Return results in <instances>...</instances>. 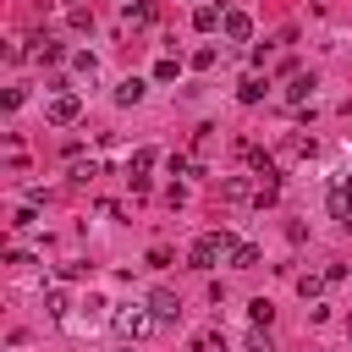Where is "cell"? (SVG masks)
<instances>
[{"mask_svg": "<svg viewBox=\"0 0 352 352\" xmlns=\"http://www.w3.org/2000/svg\"><path fill=\"white\" fill-rule=\"evenodd\" d=\"M192 352H226V336L220 330H198L192 336Z\"/></svg>", "mask_w": 352, "mask_h": 352, "instance_id": "11", "label": "cell"}, {"mask_svg": "<svg viewBox=\"0 0 352 352\" xmlns=\"http://www.w3.org/2000/svg\"><path fill=\"white\" fill-rule=\"evenodd\" d=\"M341 192H346V204H352V176H346V182H341Z\"/></svg>", "mask_w": 352, "mask_h": 352, "instance_id": "25", "label": "cell"}, {"mask_svg": "<svg viewBox=\"0 0 352 352\" xmlns=\"http://www.w3.org/2000/svg\"><path fill=\"white\" fill-rule=\"evenodd\" d=\"M220 33H226L231 44H242V38L253 33V16H248V11H226V16H220Z\"/></svg>", "mask_w": 352, "mask_h": 352, "instance_id": "3", "label": "cell"}, {"mask_svg": "<svg viewBox=\"0 0 352 352\" xmlns=\"http://www.w3.org/2000/svg\"><path fill=\"white\" fill-rule=\"evenodd\" d=\"M170 176H192V160L187 154H170Z\"/></svg>", "mask_w": 352, "mask_h": 352, "instance_id": "23", "label": "cell"}, {"mask_svg": "<svg viewBox=\"0 0 352 352\" xmlns=\"http://www.w3.org/2000/svg\"><path fill=\"white\" fill-rule=\"evenodd\" d=\"M264 88H270V77H242L236 99H242V104H258V99H264Z\"/></svg>", "mask_w": 352, "mask_h": 352, "instance_id": "6", "label": "cell"}, {"mask_svg": "<svg viewBox=\"0 0 352 352\" xmlns=\"http://www.w3.org/2000/svg\"><path fill=\"white\" fill-rule=\"evenodd\" d=\"M72 66H77V72H82V77H94V72H99V60H94V55H88V50H82V55H72Z\"/></svg>", "mask_w": 352, "mask_h": 352, "instance_id": "22", "label": "cell"}, {"mask_svg": "<svg viewBox=\"0 0 352 352\" xmlns=\"http://www.w3.org/2000/svg\"><path fill=\"white\" fill-rule=\"evenodd\" d=\"M308 88H314V77H292V88H286V104H302V99H308Z\"/></svg>", "mask_w": 352, "mask_h": 352, "instance_id": "15", "label": "cell"}, {"mask_svg": "<svg viewBox=\"0 0 352 352\" xmlns=\"http://www.w3.org/2000/svg\"><path fill=\"white\" fill-rule=\"evenodd\" d=\"M44 116H50V121H55V126H72V121H77V116H82V99H77V94H55V99H50V110H44Z\"/></svg>", "mask_w": 352, "mask_h": 352, "instance_id": "2", "label": "cell"}, {"mask_svg": "<svg viewBox=\"0 0 352 352\" xmlns=\"http://www.w3.org/2000/svg\"><path fill=\"white\" fill-rule=\"evenodd\" d=\"M116 330L121 336H143L148 330V314H116Z\"/></svg>", "mask_w": 352, "mask_h": 352, "instance_id": "10", "label": "cell"}, {"mask_svg": "<svg viewBox=\"0 0 352 352\" xmlns=\"http://www.w3.org/2000/svg\"><path fill=\"white\" fill-rule=\"evenodd\" d=\"M121 16H126L132 28H148V22L160 16V6H154V0H126V6H121Z\"/></svg>", "mask_w": 352, "mask_h": 352, "instance_id": "4", "label": "cell"}, {"mask_svg": "<svg viewBox=\"0 0 352 352\" xmlns=\"http://www.w3.org/2000/svg\"><path fill=\"white\" fill-rule=\"evenodd\" d=\"M220 16H226L220 6H198V11H192V28H198V33H209V28H220Z\"/></svg>", "mask_w": 352, "mask_h": 352, "instance_id": "9", "label": "cell"}, {"mask_svg": "<svg viewBox=\"0 0 352 352\" xmlns=\"http://www.w3.org/2000/svg\"><path fill=\"white\" fill-rule=\"evenodd\" d=\"M330 214L346 226V214H352V204H346V192H330Z\"/></svg>", "mask_w": 352, "mask_h": 352, "instance_id": "19", "label": "cell"}, {"mask_svg": "<svg viewBox=\"0 0 352 352\" xmlns=\"http://www.w3.org/2000/svg\"><path fill=\"white\" fill-rule=\"evenodd\" d=\"M231 248H236V242H231V231H209V236H198V242H192V253H187V264L209 275V270H214V264H220V258H226Z\"/></svg>", "mask_w": 352, "mask_h": 352, "instance_id": "1", "label": "cell"}, {"mask_svg": "<svg viewBox=\"0 0 352 352\" xmlns=\"http://www.w3.org/2000/svg\"><path fill=\"white\" fill-rule=\"evenodd\" d=\"M346 336H352V319H346Z\"/></svg>", "mask_w": 352, "mask_h": 352, "instance_id": "26", "label": "cell"}, {"mask_svg": "<svg viewBox=\"0 0 352 352\" xmlns=\"http://www.w3.org/2000/svg\"><path fill=\"white\" fill-rule=\"evenodd\" d=\"M248 319H253L258 330H270V319H275V302H270V297H253V302H248Z\"/></svg>", "mask_w": 352, "mask_h": 352, "instance_id": "8", "label": "cell"}, {"mask_svg": "<svg viewBox=\"0 0 352 352\" xmlns=\"http://www.w3.org/2000/svg\"><path fill=\"white\" fill-rule=\"evenodd\" d=\"M248 352H275V341H270V336L253 324V336H248Z\"/></svg>", "mask_w": 352, "mask_h": 352, "instance_id": "20", "label": "cell"}, {"mask_svg": "<svg viewBox=\"0 0 352 352\" xmlns=\"http://www.w3.org/2000/svg\"><path fill=\"white\" fill-rule=\"evenodd\" d=\"M170 264V248H148V270H165Z\"/></svg>", "mask_w": 352, "mask_h": 352, "instance_id": "24", "label": "cell"}, {"mask_svg": "<svg viewBox=\"0 0 352 352\" xmlns=\"http://www.w3.org/2000/svg\"><path fill=\"white\" fill-rule=\"evenodd\" d=\"M319 292H324V275H297V297L302 302H314Z\"/></svg>", "mask_w": 352, "mask_h": 352, "instance_id": "13", "label": "cell"}, {"mask_svg": "<svg viewBox=\"0 0 352 352\" xmlns=\"http://www.w3.org/2000/svg\"><path fill=\"white\" fill-rule=\"evenodd\" d=\"M226 258H231V270H253V264H258V248H253V242H236Z\"/></svg>", "mask_w": 352, "mask_h": 352, "instance_id": "7", "label": "cell"}, {"mask_svg": "<svg viewBox=\"0 0 352 352\" xmlns=\"http://www.w3.org/2000/svg\"><path fill=\"white\" fill-rule=\"evenodd\" d=\"M214 60H220V55H214V44H204V50H198V55H192V66H198V72H209V66H214Z\"/></svg>", "mask_w": 352, "mask_h": 352, "instance_id": "21", "label": "cell"}, {"mask_svg": "<svg viewBox=\"0 0 352 352\" xmlns=\"http://www.w3.org/2000/svg\"><path fill=\"white\" fill-rule=\"evenodd\" d=\"M220 192H226V198H231V204H242V198H248V182H242V176H231V182H226V187H220Z\"/></svg>", "mask_w": 352, "mask_h": 352, "instance_id": "18", "label": "cell"}, {"mask_svg": "<svg viewBox=\"0 0 352 352\" xmlns=\"http://www.w3.org/2000/svg\"><path fill=\"white\" fill-rule=\"evenodd\" d=\"M148 165H154V148H138V154H132V160H126V176H143V170H148Z\"/></svg>", "mask_w": 352, "mask_h": 352, "instance_id": "16", "label": "cell"}, {"mask_svg": "<svg viewBox=\"0 0 352 352\" xmlns=\"http://www.w3.org/2000/svg\"><path fill=\"white\" fill-rule=\"evenodd\" d=\"M176 72H182V60H176V55H165V60H160V66H154V77H160V82H170V77H176Z\"/></svg>", "mask_w": 352, "mask_h": 352, "instance_id": "17", "label": "cell"}, {"mask_svg": "<svg viewBox=\"0 0 352 352\" xmlns=\"http://www.w3.org/2000/svg\"><path fill=\"white\" fill-rule=\"evenodd\" d=\"M143 99V77H126L121 88H116V104H138Z\"/></svg>", "mask_w": 352, "mask_h": 352, "instance_id": "12", "label": "cell"}, {"mask_svg": "<svg viewBox=\"0 0 352 352\" xmlns=\"http://www.w3.org/2000/svg\"><path fill=\"white\" fill-rule=\"evenodd\" d=\"M33 55H38V60H44V66H50V60H60V55H66V50H60V44H55V38H33Z\"/></svg>", "mask_w": 352, "mask_h": 352, "instance_id": "14", "label": "cell"}, {"mask_svg": "<svg viewBox=\"0 0 352 352\" xmlns=\"http://www.w3.org/2000/svg\"><path fill=\"white\" fill-rule=\"evenodd\" d=\"M148 314H154V319H176V314H182V302H176V297H170V292L160 286V292L148 297Z\"/></svg>", "mask_w": 352, "mask_h": 352, "instance_id": "5", "label": "cell"}]
</instances>
